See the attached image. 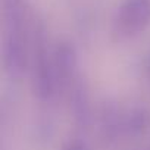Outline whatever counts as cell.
Instances as JSON below:
<instances>
[{"instance_id":"1","label":"cell","mask_w":150,"mask_h":150,"mask_svg":"<svg viewBox=\"0 0 150 150\" xmlns=\"http://www.w3.org/2000/svg\"><path fill=\"white\" fill-rule=\"evenodd\" d=\"M122 19L129 25H140L150 18V0H127L121 8Z\"/></svg>"}]
</instances>
